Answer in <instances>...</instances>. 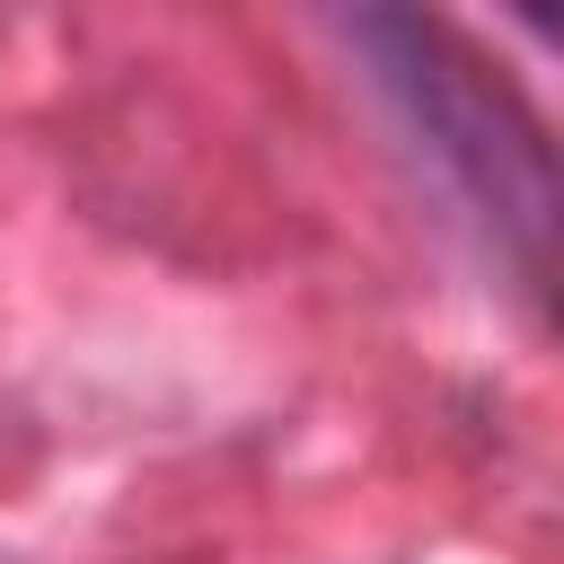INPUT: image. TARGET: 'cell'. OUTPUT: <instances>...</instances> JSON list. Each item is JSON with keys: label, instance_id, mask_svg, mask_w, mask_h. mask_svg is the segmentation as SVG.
I'll return each mask as SVG.
<instances>
[{"label": "cell", "instance_id": "cell-1", "mask_svg": "<svg viewBox=\"0 0 564 564\" xmlns=\"http://www.w3.org/2000/svg\"><path fill=\"white\" fill-rule=\"evenodd\" d=\"M335 35L361 53V79L449 185V203L520 273H564V150L546 115L432 9H344Z\"/></svg>", "mask_w": 564, "mask_h": 564}]
</instances>
